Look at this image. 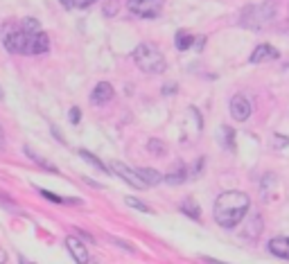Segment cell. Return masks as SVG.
<instances>
[{
    "label": "cell",
    "instance_id": "cell-1",
    "mask_svg": "<svg viewBox=\"0 0 289 264\" xmlns=\"http://www.w3.org/2000/svg\"><path fill=\"white\" fill-rule=\"evenodd\" d=\"M248 208H251L248 194L237 192V190H228L217 196L215 208H212V217H215V221L219 223L221 228H235L246 217Z\"/></svg>",
    "mask_w": 289,
    "mask_h": 264
},
{
    "label": "cell",
    "instance_id": "cell-2",
    "mask_svg": "<svg viewBox=\"0 0 289 264\" xmlns=\"http://www.w3.org/2000/svg\"><path fill=\"white\" fill-rule=\"evenodd\" d=\"M131 59H133V64L138 66L142 73H149V75L165 73V68H167L165 57L161 55V50H158L154 43H140V46L131 52Z\"/></svg>",
    "mask_w": 289,
    "mask_h": 264
},
{
    "label": "cell",
    "instance_id": "cell-3",
    "mask_svg": "<svg viewBox=\"0 0 289 264\" xmlns=\"http://www.w3.org/2000/svg\"><path fill=\"white\" fill-rule=\"evenodd\" d=\"M275 19V0H264L262 5H248L239 14V25L248 30H260Z\"/></svg>",
    "mask_w": 289,
    "mask_h": 264
},
{
    "label": "cell",
    "instance_id": "cell-4",
    "mask_svg": "<svg viewBox=\"0 0 289 264\" xmlns=\"http://www.w3.org/2000/svg\"><path fill=\"white\" fill-rule=\"evenodd\" d=\"M126 12L135 19H158L163 12V0H126Z\"/></svg>",
    "mask_w": 289,
    "mask_h": 264
},
{
    "label": "cell",
    "instance_id": "cell-5",
    "mask_svg": "<svg viewBox=\"0 0 289 264\" xmlns=\"http://www.w3.org/2000/svg\"><path fill=\"white\" fill-rule=\"evenodd\" d=\"M111 172L117 174V176H120L122 181H126L131 187H135V190H144V187H149L147 183H144L142 178H140V174L135 172V169L126 167L124 163H117V160H113V163H111Z\"/></svg>",
    "mask_w": 289,
    "mask_h": 264
},
{
    "label": "cell",
    "instance_id": "cell-6",
    "mask_svg": "<svg viewBox=\"0 0 289 264\" xmlns=\"http://www.w3.org/2000/svg\"><path fill=\"white\" fill-rule=\"evenodd\" d=\"M32 32H25L23 28L14 30V32H9L7 37H5V48H7L12 55H25L27 50V39H30Z\"/></svg>",
    "mask_w": 289,
    "mask_h": 264
},
{
    "label": "cell",
    "instance_id": "cell-7",
    "mask_svg": "<svg viewBox=\"0 0 289 264\" xmlns=\"http://www.w3.org/2000/svg\"><path fill=\"white\" fill-rule=\"evenodd\" d=\"M50 50V37L43 32V30H39V32H32L30 39H27V50L25 55L34 57V55H45V52Z\"/></svg>",
    "mask_w": 289,
    "mask_h": 264
},
{
    "label": "cell",
    "instance_id": "cell-8",
    "mask_svg": "<svg viewBox=\"0 0 289 264\" xmlns=\"http://www.w3.org/2000/svg\"><path fill=\"white\" fill-rule=\"evenodd\" d=\"M251 102H248V97L244 95H233V100H230V115H233V120H237V122H246L248 118H251Z\"/></svg>",
    "mask_w": 289,
    "mask_h": 264
},
{
    "label": "cell",
    "instance_id": "cell-9",
    "mask_svg": "<svg viewBox=\"0 0 289 264\" xmlns=\"http://www.w3.org/2000/svg\"><path fill=\"white\" fill-rule=\"evenodd\" d=\"M113 86L108 82H99L97 86L90 91V104H95V106H104V104H108V102L113 100Z\"/></svg>",
    "mask_w": 289,
    "mask_h": 264
},
{
    "label": "cell",
    "instance_id": "cell-10",
    "mask_svg": "<svg viewBox=\"0 0 289 264\" xmlns=\"http://www.w3.org/2000/svg\"><path fill=\"white\" fill-rule=\"evenodd\" d=\"M66 248L70 250V255H72V259H75L77 264H88V259H90V255H88V250H86V246L81 244V239H77V237H68L66 239Z\"/></svg>",
    "mask_w": 289,
    "mask_h": 264
},
{
    "label": "cell",
    "instance_id": "cell-11",
    "mask_svg": "<svg viewBox=\"0 0 289 264\" xmlns=\"http://www.w3.org/2000/svg\"><path fill=\"white\" fill-rule=\"evenodd\" d=\"M278 57H280V52L275 50L273 46L262 43V46H257L255 50H253V55L248 57V61H251V64H264V61H275Z\"/></svg>",
    "mask_w": 289,
    "mask_h": 264
},
{
    "label": "cell",
    "instance_id": "cell-12",
    "mask_svg": "<svg viewBox=\"0 0 289 264\" xmlns=\"http://www.w3.org/2000/svg\"><path fill=\"white\" fill-rule=\"evenodd\" d=\"M163 181L170 183V185H179V183L188 181V167H185L183 160H176V163L170 167V172L163 176Z\"/></svg>",
    "mask_w": 289,
    "mask_h": 264
},
{
    "label": "cell",
    "instance_id": "cell-13",
    "mask_svg": "<svg viewBox=\"0 0 289 264\" xmlns=\"http://www.w3.org/2000/svg\"><path fill=\"white\" fill-rule=\"evenodd\" d=\"M269 253H273L275 257L289 259V237H273L269 241Z\"/></svg>",
    "mask_w": 289,
    "mask_h": 264
},
{
    "label": "cell",
    "instance_id": "cell-14",
    "mask_svg": "<svg viewBox=\"0 0 289 264\" xmlns=\"http://www.w3.org/2000/svg\"><path fill=\"white\" fill-rule=\"evenodd\" d=\"M181 212H183L185 217L194 219V221H199V219H201V208H199V203L194 199H190V196L181 201Z\"/></svg>",
    "mask_w": 289,
    "mask_h": 264
},
{
    "label": "cell",
    "instance_id": "cell-15",
    "mask_svg": "<svg viewBox=\"0 0 289 264\" xmlns=\"http://www.w3.org/2000/svg\"><path fill=\"white\" fill-rule=\"evenodd\" d=\"M192 43H194V37L190 32H185V30H181V32H176V37H174V46H176V50H190L192 48Z\"/></svg>",
    "mask_w": 289,
    "mask_h": 264
},
{
    "label": "cell",
    "instance_id": "cell-16",
    "mask_svg": "<svg viewBox=\"0 0 289 264\" xmlns=\"http://www.w3.org/2000/svg\"><path fill=\"white\" fill-rule=\"evenodd\" d=\"M25 154H27V156H30V158H32V160H34V163H36V165H39V167H41V169H45V172H50V174H57V172H59V169H57V167H54V165H50V163H48V160H45V158H43V156H39V154H36V151H32V149H30V147H25Z\"/></svg>",
    "mask_w": 289,
    "mask_h": 264
},
{
    "label": "cell",
    "instance_id": "cell-17",
    "mask_svg": "<svg viewBox=\"0 0 289 264\" xmlns=\"http://www.w3.org/2000/svg\"><path fill=\"white\" fill-rule=\"evenodd\" d=\"M135 172L140 174V178H142V181L147 183L149 187H152V185H158V183L163 181L161 172H156V169H135Z\"/></svg>",
    "mask_w": 289,
    "mask_h": 264
},
{
    "label": "cell",
    "instance_id": "cell-18",
    "mask_svg": "<svg viewBox=\"0 0 289 264\" xmlns=\"http://www.w3.org/2000/svg\"><path fill=\"white\" fill-rule=\"evenodd\" d=\"M79 156H81V158H84V160H86V163L95 165V167H97V169H99V172H104V174H111V167H108V165H104V163H102V160H99V158H97V156H93V154H90V151L81 149V151H79Z\"/></svg>",
    "mask_w": 289,
    "mask_h": 264
},
{
    "label": "cell",
    "instance_id": "cell-19",
    "mask_svg": "<svg viewBox=\"0 0 289 264\" xmlns=\"http://www.w3.org/2000/svg\"><path fill=\"white\" fill-rule=\"evenodd\" d=\"M219 138H221V145H224L226 149H230V151L235 149V131L230 127H221L219 129Z\"/></svg>",
    "mask_w": 289,
    "mask_h": 264
},
{
    "label": "cell",
    "instance_id": "cell-20",
    "mask_svg": "<svg viewBox=\"0 0 289 264\" xmlns=\"http://www.w3.org/2000/svg\"><path fill=\"white\" fill-rule=\"evenodd\" d=\"M93 3H97V0H61V5L66 7V10H86V7H90Z\"/></svg>",
    "mask_w": 289,
    "mask_h": 264
},
{
    "label": "cell",
    "instance_id": "cell-21",
    "mask_svg": "<svg viewBox=\"0 0 289 264\" xmlns=\"http://www.w3.org/2000/svg\"><path fill=\"white\" fill-rule=\"evenodd\" d=\"M147 149L152 151L154 156H165V151H167V149H165V145H163L161 140H156V138H152V140L147 142Z\"/></svg>",
    "mask_w": 289,
    "mask_h": 264
},
{
    "label": "cell",
    "instance_id": "cell-22",
    "mask_svg": "<svg viewBox=\"0 0 289 264\" xmlns=\"http://www.w3.org/2000/svg\"><path fill=\"white\" fill-rule=\"evenodd\" d=\"M126 205H131V208H135V210H140V212H147V214H152L154 210L149 208L147 203H142V201H138L135 196H126Z\"/></svg>",
    "mask_w": 289,
    "mask_h": 264
},
{
    "label": "cell",
    "instance_id": "cell-23",
    "mask_svg": "<svg viewBox=\"0 0 289 264\" xmlns=\"http://www.w3.org/2000/svg\"><path fill=\"white\" fill-rule=\"evenodd\" d=\"M23 30H25V32H39L41 25H39V21H36V19H25V23H23Z\"/></svg>",
    "mask_w": 289,
    "mask_h": 264
},
{
    "label": "cell",
    "instance_id": "cell-24",
    "mask_svg": "<svg viewBox=\"0 0 289 264\" xmlns=\"http://www.w3.org/2000/svg\"><path fill=\"white\" fill-rule=\"evenodd\" d=\"M41 192V196H45L48 201H52V203H68L66 199H61L59 194H54V192H48V190H39Z\"/></svg>",
    "mask_w": 289,
    "mask_h": 264
},
{
    "label": "cell",
    "instance_id": "cell-25",
    "mask_svg": "<svg viewBox=\"0 0 289 264\" xmlns=\"http://www.w3.org/2000/svg\"><path fill=\"white\" fill-rule=\"evenodd\" d=\"M117 14V0H111V3H106V5H104V16H108V19H111V16H115Z\"/></svg>",
    "mask_w": 289,
    "mask_h": 264
},
{
    "label": "cell",
    "instance_id": "cell-26",
    "mask_svg": "<svg viewBox=\"0 0 289 264\" xmlns=\"http://www.w3.org/2000/svg\"><path fill=\"white\" fill-rule=\"evenodd\" d=\"M68 120H70L72 124H79L81 113H79V109H77V106H72V109H70V113H68Z\"/></svg>",
    "mask_w": 289,
    "mask_h": 264
},
{
    "label": "cell",
    "instance_id": "cell-27",
    "mask_svg": "<svg viewBox=\"0 0 289 264\" xmlns=\"http://www.w3.org/2000/svg\"><path fill=\"white\" fill-rule=\"evenodd\" d=\"M111 241L113 244H117L120 248H124V250H129V253H135V248L131 244H126V241H122V239H117V237H111Z\"/></svg>",
    "mask_w": 289,
    "mask_h": 264
},
{
    "label": "cell",
    "instance_id": "cell-28",
    "mask_svg": "<svg viewBox=\"0 0 289 264\" xmlns=\"http://www.w3.org/2000/svg\"><path fill=\"white\" fill-rule=\"evenodd\" d=\"M0 203H3L5 208H14V203L7 199V194H0Z\"/></svg>",
    "mask_w": 289,
    "mask_h": 264
},
{
    "label": "cell",
    "instance_id": "cell-29",
    "mask_svg": "<svg viewBox=\"0 0 289 264\" xmlns=\"http://www.w3.org/2000/svg\"><path fill=\"white\" fill-rule=\"evenodd\" d=\"M201 262H203V264H226V262H219V259H212V257H206V255H203V257H201Z\"/></svg>",
    "mask_w": 289,
    "mask_h": 264
},
{
    "label": "cell",
    "instance_id": "cell-30",
    "mask_svg": "<svg viewBox=\"0 0 289 264\" xmlns=\"http://www.w3.org/2000/svg\"><path fill=\"white\" fill-rule=\"evenodd\" d=\"M18 264H32V262L25 257V255H18Z\"/></svg>",
    "mask_w": 289,
    "mask_h": 264
},
{
    "label": "cell",
    "instance_id": "cell-31",
    "mask_svg": "<svg viewBox=\"0 0 289 264\" xmlns=\"http://www.w3.org/2000/svg\"><path fill=\"white\" fill-rule=\"evenodd\" d=\"M5 262H7V253L0 248V264H5Z\"/></svg>",
    "mask_w": 289,
    "mask_h": 264
},
{
    "label": "cell",
    "instance_id": "cell-32",
    "mask_svg": "<svg viewBox=\"0 0 289 264\" xmlns=\"http://www.w3.org/2000/svg\"><path fill=\"white\" fill-rule=\"evenodd\" d=\"M163 93H165V95H172V93H174V86H165V88H163Z\"/></svg>",
    "mask_w": 289,
    "mask_h": 264
},
{
    "label": "cell",
    "instance_id": "cell-33",
    "mask_svg": "<svg viewBox=\"0 0 289 264\" xmlns=\"http://www.w3.org/2000/svg\"><path fill=\"white\" fill-rule=\"evenodd\" d=\"M5 145V136H3V129H0V147Z\"/></svg>",
    "mask_w": 289,
    "mask_h": 264
},
{
    "label": "cell",
    "instance_id": "cell-34",
    "mask_svg": "<svg viewBox=\"0 0 289 264\" xmlns=\"http://www.w3.org/2000/svg\"><path fill=\"white\" fill-rule=\"evenodd\" d=\"M0 100H3V88H0Z\"/></svg>",
    "mask_w": 289,
    "mask_h": 264
}]
</instances>
